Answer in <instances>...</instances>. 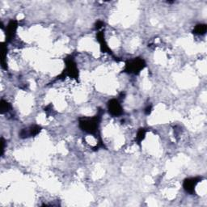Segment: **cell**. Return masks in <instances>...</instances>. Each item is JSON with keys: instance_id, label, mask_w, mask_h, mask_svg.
Wrapping results in <instances>:
<instances>
[{"instance_id": "obj_2", "label": "cell", "mask_w": 207, "mask_h": 207, "mask_svg": "<svg viewBox=\"0 0 207 207\" xmlns=\"http://www.w3.org/2000/svg\"><path fill=\"white\" fill-rule=\"evenodd\" d=\"M206 31V27L205 25H203V24H200V25H197L196 27V29H195V32L197 34H203Z\"/></svg>"}, {"instance_id": "obj_1", "label": "cell", "mask_w": 207, "mask_h": 207, "mask_svg": "<svg viewBox=\"0 0 207 207\" xmlns=\"http://www.w3.org/2000/svg\"><path fill=\"white\" fill-rule=\"evenodd\" d=\"M109 110L113 115H119L121 113V106L119 105V103L117 100H112L109 104Z\"/></svg>"}]
</instances>
